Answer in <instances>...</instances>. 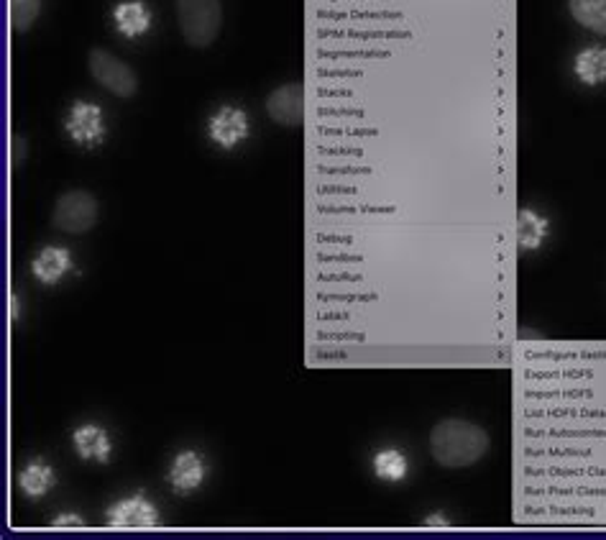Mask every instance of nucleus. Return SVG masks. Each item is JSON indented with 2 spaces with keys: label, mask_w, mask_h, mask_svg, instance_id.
Returning <instances> with one entry per match:
<instances>
[{
  "label": "nucleus",
  "mask_w": 606,
  "mask_h": 540,
  "mask_svg": "<svg viewBox=\"0 0 606 540\" xmlns=\"http://www.w3.org/2000/svg\"><path fill=\"white\" fill-rule=\"evenodd\" d=\"M489 448V433L471 420L445 418L430 430V453L445 469H466L479 464Z\"/></svg>",
  "instance_id": "obj_1"
},
{
  "label": "nucleus",
  "mask_w": 606,
  "mask_h": 540,
  "mask_svg": "<svg viewBox=\"0 0 606 540\" xmlns=\"http://www.w3.org/2000/svg\"><path fill=\"white\" fill-rule=\"evenodd\" d=\"M179 31L192 49H208L223 26L220 0H174Z\"/></svg>",
  "instance_id": "obj_2"
},
{
  "label": "nucleus",
  "mask_w": 606,
  "mask_h": 540,
  "mask_svg": "<svg viewBox=\"0 0 606 540\" xmlns=\"http://www.w3.org/2000/svg\"><path fill=\"white\" fill-rule=\"evenodd\" d=\"M87 70H90V75L95 77L98 85H103L116 98H131L139 90L136 72L123 59L105 52V49H93V52L87 54Z\"/></svg>",
  "instance_id": "obj_3"
},
{
  "label": "nucleus",
  "mask_w": 606,
  "mask_h": 540,
  "mask_svg": "<svg viewBox=\"0 0 606 540\" xmlns=\"http://www.w3.org/2000/svg\"><path fill=\"white\" fill-rule=\"evenodd\" d=\"M54 226L64 233H87L98 221V200L85 190L64 192L54 205Z\"/></svg>",
  "instance_id": "obj_4"
},
{
  "label": "nucleus",
  "mask_w": 606,
  "mask_h": 540,
  "mask_svg": "<svg viewBox=\"0 0 606 540\" xmlns=\"http://www.w3.org/2000/svg\"><path fill=\"white\" fill-rule=\"evenodd\" d=\"M266 113L279 126H300L302 118H305V90H302V85L289 82V85L272 90L266 98Z\"/></svg>",
  "instance_id": "obj_5"
},
{
  "label": "nucleus",
  "mask_w": 606,
  "mask_h": 540,
  "mask_svg": "<svg viewBox=\"0 0 606 540\" xmlns=\"http://www.w3.org/2000/svg\"><path fill=\"white\" fill-rule=\"evenodd\" d=\"M246 136H249V118H246L243 111H238V108H220L210 118V139L215 144L231 149V146H236Z\"/></svg>",
  "instance_id": "obj_6"
},
{
  "label": "nucleus",
  "mask_w": 606,
  "mask_h": 540,
  "mask_svg": "<svg viewBox=\"0 0 606 540\" xmlns=\"http://www.w3.org/2000/svg\"><path fill=\"white\" fill-rule=\"evenodd\" d=\"M67 131L80 144H95L103 136V113L90 103H75L67 118Z\"/></svg>",
  "instance_id": "obj_7"
},
{
  "label": "nucleus",
  "mask_w": 606,
  "mask_h": 540,
  "mask_svg": "<svg viewBox=\"0 0 606 540\" xmlns=\"http://www.w3.org/2000/svg\"><path fill=\"white\" fill-rule=\"evenodd\" d=\"M108 525H113V528H154L156 510L141 497L123 500L110 510Z\"/></svg>",
  "instance_id": "obj_8"
},
{
  "label": "nucleus",
  "mask_w": 606,
  "mask_h": 540,
  "mask_svg": "<svg viewBox=\"0 0 606 540\" xmlns=\"http://www.w3.org/2000/svg\"><path fill=\"white\" fill-rule=\"evenodd\" d=\"M70 264V251L59 249V246H47V249L36 256L34 267L31 269H34V277L39 279V282L54 285V282H59V279L64 277V272L70 269Z\"/></svg>",
  "instance_id": "obj_9"
},
{
  "label": "nucleus",
  "mask_w": 606,
  "mask_h": 540,
  "mask_svg": "<svg viewBox=\"0 0 606 540\" xmlns=\"http://www.w3.org/2000/svg\"><path fill=\"white\" fill-rule=\"evenodd\" d=\"M568 11L583 29L606 36V0H568Z\"/></svg>",
  "instance_id": "obj_10"
},
{
  "label": "nucleus",
  "mask_w": 606,
  "mask_h": 540,
  "mask_svg": "<svg viewBox=\"0 0 606 540\" xmlns=\"http://www.w3.org/2000/svg\"><path fill=\"white\" fill-rule=\"evenodd\" d=\"M113 16H116L118 31L126 36H141L151 24L149 11H146V6L144 3H139V0H128V3H121Z\"/></svg>",
  "instance_id": "obj_11"
},
{
  "label": "nucleus",
  "mask_w": 606,
  "mask_h": 540,
  "mask_svg": "<svg viewBox=\"0 0 606 540\" xmlns=\"http://www.w3.org/2000/svg\"><path fill=\"white\" fill-rule=\"evenodd\" d=\"M576 75L586 85H599L606 80V49H583L576 57Z\"/></svg>",
  "instance_id": "obj_12"
},
{
  "label": "nucleus",
  "mask_w": 606,
  "mask_h": 540,
  "mask_svg": "<svg viewBox=\"0 0 606 540\" xmlns=\"http://www.w3.org/2000/svg\"><path fill=\"white\" fill-rule=\"evenodd\" d=\"M75 446H77V451H80V456H85V459L105 461L110 453L108 436H105L100 428H95V425H87V428L77 430Z\"/></svg>",
  "instance_id": "obj_13"
},
{
  "label": "nucleus",
  "mask_w": 606,
  "mask_h": 540,
  "mask_svg": "<svg viewBox=\"0 0 606 540\" xmlns=\"http://www.w3.org/2000/svg\"><path fill=\"white\" fill-rule=\"evenodd\" d=\"M172 484L182 492H190L197 484L202 482V461L197 459L195 453H182L172 464Z\"/></svg>",
  "instance_id": "obj_14"
},
{
  "label": "nucleus",
  "mask_w": 606,
  "mask_h": 540,
  "mask_svg": "<svg viewBox=\"0 0 606 540\" xmlns=\"http://www.w3.org/2000/svg\"><path fill=\"white\" fill-rule=\"evenodd\" d=\"M54 482V474L47 464H31L21 471V477H18V484L24 489L29 497H41V494L47 492Z\"/></svg>",
  "instance_id": "obj_15"
},
{
  "label": "nucleus",
  "mask_w": 606,
  "mask_h": 540,
  "mask_svg": "<svg viewBox=\"0 0 606 540\" xmlns=\"http://www.w3.org/2000/svg\"><path fill=\"white\" fill-rule=\"evenodd\" d=\"M41 11V0H11V26L18 34H26V31L34 26V21L39 18Z\"/></svg>",
  "instance_id": "obj_16"
},
{
  "label": "nucleus",
  "mask_w": 606,
  "mask_h": 540,
  "mask_svg": "<svg viewBox=\"0 0 606 540\" xmlns=\"http://www.w3.org/2000/svg\"><path fill=\"white\" fill-rule=\"evenodd\" d=\"M545 239V221H540L535 213L525 210L520 213V246L522 249H537Z\"/></svg>",
  "instance_id": "obj_17"
},
{
  "label": "nucleus",
  "mask_w": 606,
  "mask_h": 540,
  "mask_svg": "<svg viewBox=\"0 0 606 540\" xmlns=\"http://www.w3.org/2000/svg\"><path fill=\"white\" fill-rule=\"evenodd\" d=\"M376 471H379V477L397 482V479L404 477V471H407V461H404V456H399V453L394 451L379 453V456H376Z\"/></svg>",
  "instance_id": "obj_18"
},
{
  "label": "nucleus",
  "mask_w": 606,
  "mask_h": 540,
  "mask_svg": "<svg viewBox=\"0 0 606 540\" xmlns=\"http://www.w3.org/2000/svg\"><path fill=\"white\" fill-rule=\"evenodd\" d=\"M11 159H13V167H21L26 159V154H29V149H26V139L24 136H13L11 141Z\"/></svg>",
  "instance_id": "obj_19"
},
{
  "label": "nucleus",
  "mask_w": 606,
  "mask_h": 540,
  "mask_svg": "<svg viewBox=\"0 0 606 540\" xmlns=\"http://www.w3.org/2000/svg\"><path fill=\"white\" fill-rule=\"evenodd\" d=\"M54 525H57V528H62V525H82V520L80 517L70 515V517H59V520H54Z\"/></svg>",
  "instance_id": "obj_20"
},
{
  "label": "nucleus",
  "mask_w": 606,
  "mask_h": 540,
  "mask_svg": "<svg viewBox=\"0 0 606 540\" xmlns=\"http://www.w3.org/2000/svg\"><path fill=\"white\" fill-rule=\"evenodd\" d=\"M11 315H13V320L18 318V297L16 295L11 297Z\"/></svg>",
  "instance_id": "obj_21"
}]
</instances>
